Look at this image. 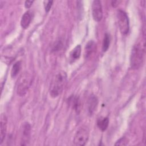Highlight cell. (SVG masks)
Returning a JSON list of instances; mask_svg holds the SVG:
<instances>
[{"mask_svg":"<svg viewBox=\"0 0 146 146\" xmlns=\"http://www.w3.org/2000/svg\"><path fill=\"white\" fill-rule=\"evenodd\" d=\"M96 48V44L94 40H89L86 44L84 48V58L86 59L89 58L93 53L95 51Z\"/></svg>","mask_w":146,"mask_h":146,"instance_id":"obj_10","label":"cell"},{"mask_svg":"<svg viewBox=\"0 0 146 146\" xmlns=\"http://www.w3.org/2000/svg\"><path fill=\"white\" fill-rule=\"evenodd\" d=\"M110 44V36L108 34H105L104 38H103V46H102V49L104 52H106L107 51V50L109 48Z\"/></svg>","mask_w":146,"mask_h":146,"instance_id":"obj_15","label":"cell"},{"mask_svg":"<svg viewBox=\"0 0 146 146\" xmlns=\"http://www.w3.org/2000/svg\"><path fill=\"white\" fill-rule=\"evenodd\" d=\"M53 1H44V6L45 11L47 13L50 11L52 5Z\"/></svg>","mask_w":146,"mask_h":146,"instance_id":"obj_17","label":"cell"},{"mask_svg":"<svg viewBox=\"0 0 146 146\" xmlns=\"http://www.w3.org/2000/svg\"><path fill=\"white\" fill-rule=\"evenodd\" d=\"M7 117L5 114H2L0 121V144H2L5 138L7 131Z\"/></svg>","mask_w":146,"mask_h":146,"instance_id":"obj_8","label":"cell"},{"mask_svg":"<svg viewBox=\"0 0 146 146\" xmlns=\"http://www.w3.org/2000/svg\"><path fill=\"white\" fill-rule=\"evenodd\" d=\"M98 104V100L97 98L95 95H91L89 97L87 102V109L90 115H92L94 113L96 109Z\"/></svg>","mask_w":146,"mask_h":146,"instance_id":"obj_9","label":"cell"},{"mask_svg":"<svg viewBox=\"0 0 146 146\" xmlns=\"http://www.w3.org/2000/svg\"><path fill=\"white\" fill-rule=\"evenodd\" d=\"M89 137V131L87 127L82 126L76 131L74 137V144L77 146H83L87 143Z\"/></svg>","mask_w":146,"mask_h":146,"instance_id":"obj_5","label":"cell"},{"mask_svg":"<svg viewBox=\"0 0 146 146\" xmlns=\"http://www.w3.org/2000/svg\"><path fill=\"white\" fill-rule=\"evenodd\" d=\"M109 124V119L107 117L99 118L97 120V125L98 128L102 131L107 129Z\"/></svg>","mask_w":146,"mask_h":146,"instance_id":"obj_13","label":"cell"},{"mask_svg":"<svg viewBox=\"0 0 146 146\" xmlns=\"http://www.w3.org/2000/svg\"><path fill=\"white\" fill-rule=\"evenodd\" d=\"M31 135V126L29 123H25L22 128L21 131V145L28 144Z\"/></svg>","mask_w":146,"mask_h":146,"instance_id":"obj_7","label":"cell"},{"mask_svg":"<svg viewBox=\"0 0 146 146\" xmlns=\"http://www.w3.org/2000/svg\"><path fill=\"white\" fill-rule=\"evenodd\" d=\"M145 41L136 43L132 47L130 65L133 69H138L143 64L145 56Z\"/></svg>","mask_w":146,"mask_h":146,"instance_id":"obj_2","label":"cell"},{"mask_svg":"<svg viewBox=\"0 0 146 146\" xmlns=\"http://www.w3.org/2000/svg\"><path fill=\"white\" fill-rule=\"evenodd\" d=\"M129 142V140L128 138H127L126 137L124 136L121 137L120 139H119L115 144V145H121V146H124V145H126L128 144Z\"/></svg>","mask_w":146,"mask_h":146,"instance_id":"obj_16","label":"cell"},{"mask_svg":"<svg viewBox=\"0 0 146 146\" xmlns=\"http://www.w3.org/2000/svg\"><path fill=\"white\" fill-rule=\"evenodd\" d=\"M92 15L96 22H100L103 18V9L102 3L99 0H95L92 4Z\"/></svg>","mask_w":146,"mask_h":146,"instance_id":"obj_6","label":"cell"},{"mask_svg":"<svg viewBox=\"0 0 146 146\" xmlns=\"http://www.w3.org/2000/svg\"><path fill=\"white\" fill-rule=\"evenodd\" d=\"M33 3V1H26L25 2V7L27 8V9L30 8L31 6Z\"/></svg>","mask_w":146,"mask_h":146,"instance_id":"obj_19","label":"cell"},{"mask_svg":"<svg viewBox=\"0 0 146 146\" xmlns=\"http://www.w3.org/2000/svg\"><path fill=\"white\" fill-rule=\"evenodd\" d=\"M74 108L75 109V111H76L77 113H79L80 111V100L79 98H76L74 100Z\"/></svg>","mask_w":146,"mask_h":146,"instance_id":"obj_18","label":"cell"},{"mask_svg":"<svg viewBox=\"0 0 146 146\" xmlns=\"http://www.w3.org/2000/svg\"><path fill=\"white\" fill-rule=\"evenodd\" d=\"M32 19V13L30 11L25 12L22 17L21 25L22 28L26 29L30 25Z\"/></svg>","mask_w":146,"mask_h":146,"instance_id":"obj_11","label":"cell"},{"mask_svg":"<svg viewBox=\"0 0 146 146\" xmlns=\"http://www.w3.org/2000/svg\"><path fill=\"white\" fill-rule=\"evenodd\" d=\"M21 67L22 63L21 61H18L14 64L11 71V76L12 78H15L18 74L21 71Z\"/></svg>","mask_w":146,"mask_h":146,"instance_id":"obj_14","label":"cell"},{"mask_svg":"<svg viewBox=\"0 0 146 146\" xmlns=\"http://www.w3.org/2000/svg\"><path fill=\"white\" fill-rule=\"evenodd\" d=\"M67 80V75L64 71L61 70L56 72L51 82L49 94L51 98L59 96L63 92Z\"/></svg>","mask_w":146,"mask_h":146,"instance_id":"obj_1","label":"cell"},{"mask_svg":"<svg viewBox=\"0 0 146 146\" xmlns=\"http://www.w3.org/2000/svg\"><path fill=\"white\" fill-rule=\"evenodd\" d=\"M33 77L28 72H24L17 82V93L19 96H24L27 92L32 83Z\"/></svg>","mask_w":146,"mask_h":146,"instance_id":"obj_3","label":"cell"},{"mask_svg":"<svg viewBox=\"0 0 146 146\" xmlns=\"http://www.w3.org/2000/svg\"><path fill=\"white\" fill-rule=\"evenodd\" d=\"M81 54V46L80 44L76 45V47H75L72 51L70 52V60L72 62H74L75 60H78Z\"/></svg>","mask_w":146,"mask_h":146,"instance_id":"obj_12","label":"cell"},{"mask_svg":"<svg viewBox=\"0 0 146 146\" xmlns=\"http://www.w3.org/2000/svg\"><path fill=\"white\" fill-rule=\"evenodd\" d=\"M117 20L120 33L123 35H126L129 30V22L127 13L122 10H119L117 12Z\"/></svg>","mask_w":146,"mask_h":146,"instance_id":"obj_4","label":"cell"}]
</instances>
